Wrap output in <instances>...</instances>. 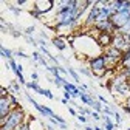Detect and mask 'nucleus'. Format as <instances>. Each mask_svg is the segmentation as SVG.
Wrapping results in <instances>:
<instances>
[{
  "label": "nucleus",
  "mask_w": 130,
  "mask_h": 130,
  "mask_svg": "<svg viewBox=\"0 0 130 130\" xmlns=\"http://www.w3.org/2000/svg\"><path fill=\"white\" fill-rule=\"evenodd\" d=\"M50 71L54 74V77L60 76V68H57V67H50Z\"/></svg>",
  "instance_id": "nucleus-17"
},
{
  "label": "nucleus",
  "mask_w": 130,
  "mask_h": 130,
  "mask_svg": "<svg viewBox=\"0 0 130 130\" xmlns=\"http://www.w3.org/2000/svg\"><path fill=\"white\" fill-rule=\"evenodd\" d=\"M25 111L22 108L12 110L5 119H0V130H17L25 122Z\"/></svg>",
  "instance_id": "nucleus-1"
},
{
  "label": "nucleus",
  "mask_w": 130,
  "mask_h": 130,
  "mask_svg": "<svg viewBox=\"0 0 130 130\" xmlns=\"http://www.w3.org/2000/svg\"><path fill=\"white\" fill-rule=\"evenodd\" d=\"M91 116L94 118V121H98V119H99V115H98V113H94V111L91 113Z\"/></svg>",
  "instance_id": "nucleus-27"
},
{
  "label": "nucleus",
  "mask_w": 130,
  "mask_h": 130,
  "mask_svg": "<svg viewBox=\"0 0 130 130\" xmlns=\"http://www.w3.org/2000/svg\"><path fill=\"white\" fill-rule=\"evenodd\" d=\"M93 130H102V128H101V127H94Z\"/></svg>",
  "instance_id": "nucleus-31"
},
{
  "label": "nucleus",
  "mask_w": 130,
  "mask_h": 130,
  "mask_svg": "<svg viewBox=\"0 0 130 130\" xmlns=\"http://www.w3.org/2000/svg\"><path fill=\"white\" fill-rule=\"evenodd\" d=\"M40 94H43V96H46V98H50V99H53V98H54V96H53V93H51L50 90H42V93H40Z\"/></svg>",
  "instance_id": "nucleus-19"
},
{
  "label": "nucleus",
  "mask_w": 130,
  "mask_h": 130,
  "mask_svg": "<svg viewBox=\"0 0 130 130\" xmlns=\"http://www.w3.org/2000/svg\"><path fill=\"white\" fill-rule=\"evenodd\" d=\"M88 67H90L93 76L105 77V74H107V67H105V60H104V56H102V54L94 56V57H90V59H88Z\"/></svg>",
  "instance_id": "nucleus-2"
},
{
  "label": "nucleus",
  "mask_w": 130,
  "mask_h": 130,
  "mask_svg": "<svg viewBox=\"0 0 130 130\" xmlns=\"http://www.w3.org/2000/svg\"><path fill=\"white\" fill-rule=\"evenodd\" d=\"M65 99H67V101L71 99V93H70V91H65Z\"/></svg>",
  "instance_id": "nucleus-25"
},
{
  "label": "nucleus",
  "mask_w": 130,
  "mask_h": 130,
  "mask_svg": "<svg viewBox=\"0 0 130 130\" xmlns=\"http://www.w3.org/2000/svg\"><path fill=\"white\" fill-rule=\"evenodd\" d=\"M91 107H94V110H96V111H101V110H102V105H101V102H99V101H93Z\"/></svg>",
  "instance_id": "nucleus-16"
},
{
  "label": "nucleus",
  "mask_w": 130,
  "mask_h": 130,
  "mask_svg": "<svg viewBox=\"0 0 130 130\" xmlns=\"http://www.w3.org/2000/svg\"><path fill=\"white\" fill-rule=\"evenodd\" d=\"M17 77H19V82H20V84H25V79H23V76H22V74H19Z\"/></svg>",
  "instance_id": "nucleus-26"
},
{
  "label": "nucleus",
  "mask_w": 130,
  "mask_h": 130,
  "mask_svg": "<svg viewBox=\"0 0 130 130\" xmlns=\"http://www.w3.org/2000/svg\"><path fill=\"white\" fill-rule=\"evenodd\" d=\"M46 128H48V130H54V128H53V125H46Z\"/></svg>",
  "instance_id": "nucleus-30"
},
{
  "label": "nucleus",
  "mask_w": 130,
  "mask_h": 130,
  "mask_svg": "<svg viewBox=\"0 0 130 130\" xmlns=\"http://www.w3.org/2000/svg\"><path fill=\"white\" fill-rule=\"evenodd\" d=\"M53 6H54V2L53 0H37V2H34L32 3V8H34L36 11H39L42 15H45L46 12H50L51 9H53Z\"/></svg>",
  "instance_id": "nucleus-4"
},
{
  "label": "nucleus",
  "mask_w": 130,
  "mask_h": 130,
  "mask_svg": "<svg viewBox=\"0 0 130 130\" xmlns=\"http://www.w3.org/2000/svg\"><path fill=\"white\" fill-rule=\"evenodd\" d=\"M124 105H125V107H128V108H130V94H128V96H127V98H125V102H124Z\"/></svg>",
  "instance_id": "nucleus-22"
},
{
  "label": "nucleus",
  "mask_w": 130,
  "mask_h": 130,
  "mask_svg": "<svg viewBox=\"0 0 130 130\" xmlns=\"http://www.w3.org/2000/svg\"><path fill=\"white\" fill-rule=\"evenodd\" d=\"M53 45L57 48V50H60V51H63L65 48H67V42H65V40H63V37H60V36L53 37Z\"/></svg>",
  "instance_id": "nucleus-7"
},
{
  "label": "nucleus",
  "mask_w": 130,
  "mask_h": 130,
  "mask_svg": "<svg viewBox=\"0 0 130 130\" xmlns=\"http://www.w3.org/2000/svg\"><path fill=\"white\" fill-rule=\"evenodd\" d=\"M118 73H121L127 80H130V67H128V68H122V70H119Z\"/></svg>",
  "instance_id": "nucleus-14"
},
{
  "label": "nucleus",
  "mask_w": 130,
  "mask_h": 130,
  "mask_svg": "<svg viewBox=\"0 0 130 130\" xmlns=\"http://www.w3.org/2000/svg\"><path fill=\"white\" fill-rule=\"evenodd\" d=\"M104 127H105V130H113V127H115V125H113V122L108 119V116L104 119Z\"/></svg>",
  "instance_id": "nucleus-13"
},
{
  "label": "nucleus",
  "mask_w": 130,
  "mask_h": 130,
  "mask_svg": "<svg viewBox=\"0 0 130 130\" xmlns=\"http://www.w3.org/2000/svg\"><path fill=\"white\" fill-rule=\"evenodd\" d=\"M115 118H116V122H118V124L122 122V119H121V116H119V113H115Z\"/></svg>",
  "instance_id": "nucleus-23"
},
{
  "label": "nucleus",
  "mask_w": 130,
  "mask_h": 130,
  "mask_svg": "<svg viewBox=\"0 0 130 130\" xmlns=\"http://www.w3.org/2000/svg\"><path fill=\"white\" fill-rule=\"evenodd\" d=\"M53 118H54V119H56V121H57V122H59V124H65V119H62V118H60V116H57V115H54V116H53Z\"/></svg>",
  "instance_id": "nucleus-21"
},
{
  "label": "nucleus",
  "mask_w": 130,
  "mask_h": 130,
  "mask_svg": "<svg viewBox=\"0 0 130 130\" xmlns=\"http://www.w3.org/2000/svg\"><path fill=\"white\" fill-rule=\"evenodd\" d=\"M26 87H28V88H32V90H36V91H39V93H42V88L37 85V82H28Z\"/></svg>",
  "instance_id": "nucleus-12"
},
{
  "label": "nucleus",
  "mask_w": 130,
  "mask_h": 130,
  "mask_svg": "<svg viewBox=\"0 0 130 130\" xmlns=\"http://www.w3.org/2000/svg\"><path fill=\"white\" fill-rule=\"evenodd\" d=\"M9 102H11V107H12V110L22 108V107H20V104H19V101H17V98H15L14 94H9Z\"/></svg>",
  "instance_id": "nucleus-10"
},
{
  "label": "nucleus",
  "mask_w": 130,
  "mask_h": 130,
  "mask_svg": "<svg viewBox=\"0 0 130 130\" xmlns=\"http://www.w3.org/2000/svg\"><path fill=\"white\" fill-rule=\"evenodd\" d=\"M127 42H128V43H130V34H128V36H127Z\"/></svg>",
  "instance_id": "nucleus-32"
},
{
  "label": "nucleus",
  "mask_w": 130,
  "mask_h": 130,
  "mask_svg": "<svg viewBox=\"0 0 130 130\" xmlns=\"http://www.w3.org/2000/svg\"><path fill=\"white\" fill-rule=\"evenodd\" d=\"M77 119H79V121H80V122H82V124H84V122H85V121H87V119H85V116H84V115H79V116H77Z\"/></svg>",
  "instance_id": "nucleus-24"
},
{
  "label": "nucleus",
  "mask_w": 130,
  "mask_h": 130,
  "mask_svg": "<svg viewBox=\"0 0 130 130\" xmlns=\"http://www.w3.org/2000/svg\"><path fill=\"white\" fill-rule=\"evenodd\" d=\"M111 40H113L111 34H108V32H99V36H98V39H96V43H98L99 48L105 50V48L111 46Z\"/></svg>",
  "instance_id": "nucleus-5"
},
{
  "label": "nucleus",
  "mask_w": 130,
  "mask_h": 130,
  "mask_svg": "<svg viewBox=\"0 0 130 130\" xmlns=\"http://www.w3.org/2000/svg\"><path fill=\"white\" fill-rule=\"evenodd\" d=\"M111 46L113 48H116V50H119V51H127L128 50V46H130V43L127 42V37L125 36H122V34H119V32L116 31V34L113 36V40H111Z\"/></svg>",
  "instance_id": "nucleus-3"
},
{
  "label": "nucleus",
  "mask_w": 130,
  "mask_h": 130,
  "mask_svg": "<svg viewBox=\"0 0 130 130\" xmlns=\"http://www.w3.org/2000/svg\"><path fill=\"white\" fill-rule=\"evenodd\" d=\"M37 110H39V111L42 113V115H43L45 118H53V116H54V113H53V111H51L50 108H48V107H43V105H39V107H37Z\"/></svg>",
  "instance_id": "nucleus-8"
},
{
  "label": "nucleus",
  "mask_w": 130,
  "mask_h": 130,
  "mask_svg": "<svg viewBox=\"0 0 130 130\" xmlns=\"http://www.w3.org/2000/svg\"><path fill=\"white\" fill-rule=\"evenodd\" d=\"M68 73H70V74L73 76V79L76 80V82H79V76H77V73H76L74 70H68Z\"/></svg>",
  "instance_id": "nucleus-20"
},
{
  "label": "nucleus",
  "mask_w": 130,
  "mask_h": 130,
  "mask_svg": "<svg viewBox=\"0 0 130 130\" xmlns=\"http://www.w3.org/2000/svg\"><path fill=\"white\" fill-rule=\"evenodd\" d=\"M99 101L101 102H107V99H105V98H102V96H99Z\"/></svg>",
  "instance_id": "nucleus-29"
},
{
  "label": "nucleus",
  "mask_w": 130,
  "mask_h": 130,
  "mask_svg": "<svg viewBox=\"0 0 130 130\" xmlns=\"http://www.w3.org/2000/svg\"><path fill=\"white\" fill-rule=\"evenodd\" d=\"M31 77H32V80H37V73H31Z\"/></svg>",
  "instance_id": "nucleus-28"
},
{
  "label": "nucleus",
  "mask_w": 130,
  "mask_h": 130,
  "mask_svg": "<svg viewBox=\"0 0 130 130\" xmlns=\"http://www.w3.org/2000/svg\"><path fill=\"white\" fill-rule=\"evenodd\" d=\"M79 98H80V101H82L84 104H88V105H91V104H93V101H94L93 98H91V96H88L85 91H80V96H79Z\"/></svg>",
  "instance_id": "nucleus-9"
},
{
  "label": "nucleus",
  "mask_w": 130,
  "mask_h": 130,
  "mask_svg": "<svg viewBox=\"0 0 130 130\" xmlns=\"http://www.w3.org/2000/svg\"><path fill=\"white\" fill-rule=\"evenodd\" d=\"M118 32H119V34H122V36H125V37H127V36L130 34V20H128V22H127V23H125V25H124L121 29H118Z\"/></svg>",
  "instance_id": "nucleus-11"
},
{
  "label": "nucleus",
  "mask_w": 130,
  "mask_h": 130,
  "mask_svg": "<svg viewBox=\"0 0 130 130\" xmlns=\"http://www.w3.org/2000/svg\"><path fill=\"white\" fill-rule=\"evenodd\" d=\"M2 54H3L5 57H8V60H11V59H12V53H11L9 50H6L5 46H2Z\"/></svg>",
  "instance_id": "nucleus-15"
},
{
  "label": "nucleus",
  "mask_w": 130,
  "mask_h": 130,
  "mask_svg": "<svg viewBox=\"0 0 130 130\" xmlns=\"http://www.w3.org/2000/svg\"><path fill=\"white\" fill-rule=\"evenodd\" d=\"M29 14H31V15H32V17H36V19H40V17H42V14H40V12H39V11H36V9H34V8H32V9H31V11H29Z\"/></svg>",
  "instance_id": "nucleus-18"
},
{
  "label": "nucleus",
  "mask_w": 130,
  "mask_h": 130,
  "mask_svg": "<svg viewBox=\"0 0 130 130\" xmlns=\"http://www.w3.org/2000/svg\"><path fill=\"white\" fill-rule=\"evenodd\" d=\"M11 111H12V107H11V102H9V96L2 98V99H0V119H5Z\"/></svg>",
  "instance_id": "nucleus-6"
}]
</instances>
